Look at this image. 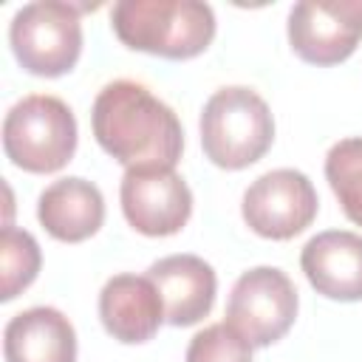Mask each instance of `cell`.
<instances>
[{
  "mask_svg": "<svg viewBox=\"0 0 362 362\" xmlns=\"http://www.w3.org/2000/svg\"><path fill=\"white\" fill-rule=\"evenodd\" d=\"M320 201L317 189L305 173L280 167L255 178L243 192V221L246 226L269 240H288L311 226Z\"/></svg>",
  "mask_w": 362,
  "mask_h": 362,
  "instance_id": "7",
  "label": "cell"
},
{
  "mask_svg": "<svg viewBox=\"0 0 362 362\" xmlns=\"http://www.w3.org/2000/svg\"><path fill=\"white\" fill-rule=\"evenodd\" d=\"M147 277L161 294L164 320L175 328L201 322L215 305L218 277L198 255H167L147 269Z\"/></svg>",
  "mask_w": 362,
  "mask_h": 362,
  "instance_id": "10",
  "label": "cell"
},
{
  "mask_svg": "<svg viewBox=\"0 0 362 362\" xmlns=\"http://www.w3.org/2000/svg\"><path fill=\"white\" fill-rule=\"evenodd\" d=\"M37 218L51 238L62 243H79L99 232L105 221V198L88 178L68 175L40 192Z\"/></svg>",
  "mask_w": 362,
  "mask_h": 362,
  "instance_id": "13",
  "label": "cell"
},
{
  "mask_svg": "<svg viewBox=\"0 0 362 362\" xmlns=\"http://www.w3.org/2000/svg\"><path fill=\"white\" fill-rule=\"evenodd\" d=\"M297 288L277 266L243 272L229 294L226 320L252 348H266L288 334L297 317Z\"/></svg>",
  "mask_w": 362,
  "mask_h": 362,
  "instance_id": "6",
  "label": "cell"
},
{
  "mask_svg": "<svg viewBox=\"0 0 362 362\" xmlns=\"http://www.w3.org/2000/svg\"><path fill=\"white\" fill-rule=\"evenodd\" d=\"M184 362H252V345L229 322H215L189 339Z\"/></svg>",
  "mask_w": 362,
  "mask_h": 362,
  "instance_id": "17",
  "label": "cell"
},
{
  "mask_svg": "<svg viewBox=\"0 0 362 362\" xmlns=\"http://www.w3.org/2000/svg\"><path fill=\"white\" fill-rule=\"evenodd\" d=\"M99 147L130 167H173L184 150V130L170 105L133 79L107 82L90 110Z\"/></svg>",
  "mask_w": 362,
  "mask_h": 362,
  "instance_id": "1",
  "label": "cell"
},
{
  "mask_svg": "<svg viewBox=\"0 0 362 362\" xmlns=\"http://www.w3.org/2000/svg\"><path fill=\"white\" fill-rule=\"evenodd\" d=\"M359 40L362 0H300L288 11V45L303 62H345Z\"/></svg>",
  "mask_w": 362,
  "mask_h": 362,
  "instance_id": "8",
  "label": "cell"
},
{
  "mask_svg": "<svg viewBox=\"0 0 362 362\" xmlns=\"http://www.w3.org/2000/svg\"><path fill=\"white\" fill-rule=\"evenodd\" d=\"M274 141V119L266 99L243 85L215 90L201 110L204 156L221 170H243L260 161Z\"/></svg>",
  "mask_w": 362,
  "mask_h": 362,
  "instance_id": "3",
  "label": "cell"
},
{
  "mask_svg": "<svg viewBox=\"0 0 362 362\" xmlns=\"http://www.w3.org/2000/svg\"><path fill=\"white\" fill-rule=\"evenodd\" d=\"M6 158L25 173H57L76 150L74 110L51 93H31L11 105L3 119Z\"/></svg>",
  "mask_w": 362,
  "mask_h": 362,
  "instance_id": "4",
  "label": "cell"
},
{
  "mask_svg": "<svg viewBox=\"0 0 362 362\" xmlns=\"http://www.w3.org/2000/svg\"><path fill=\"white\" fill-rule=\"evenodd\" d=\"M3 356L6 362H76V331L51 305L25 308L3 331Z\"/></svg>",
  "mask_w": 362,
  "mask_h": 362,
  "instance_id": "14",
  "label": "cell"
},
{
  "mask_svg": "<svg viewBox=\"0 0 362 362\" xmlns=\"http://www.w3.org/2000/svg\"><path fill=\"white\" fill-rule=\"evenodd\" d=\"M82 6L37 0L23 6L8 25V42L23 71L34 76H62L82 54Z\"/></svg>",
  "mask_w": 362,
  "mask_h": 362,
  "instance_id": "5",
  "label": "cell"
},
{
  "mask_svg": "<svg viewBox=\"0 0 362 362\" xmlns=\"http://www.w3.org/2000/svg\"><path fill=\"white\" fill-rule=\"evenodd\" d=\"M40 263H42V255L34 235L17 226H6L0 238V272H3L0 300L8 303L23 288H28L40 274Z\"/></svg>",
  "mask_w": 362,
  "mask_h": 362,
  "instance_id": "16",
  "label": "cell"
},
{
  "mask_svg": "<svg viewBox=\"0 0 362 362\" xmlns=\"http://www.w3.org/2000/svg\"><path fill=\"white\" fill-rule=\"evenodd\" d=\"M325 178L345 212V218L362 226V136L337 141L325 156Z\"/></svg>",
  "mask_w": 362,
  "mask_h": 362,
  "instance_id": "15",
  "label": "cell"
},
{
  "mask_svg": "<svg viewBox=\"0 0 362 362\" xmlns=\"http://www.w3.org/2000/svg\"><path fill=\"white\" fill-rule=\"evenodd\" d=\"M119 201L127 223L147 238L175 235L192 215V192L173 167L124 170Z\"/></svg>",
  "mask_w": 362,
  "mask_h": 362,
  "instance_id": "9",
  "label": "cell"
},
{
  "mask_svg": "<svg viewBox=\"0 0 362 362\" xmlns=\"http://www.w3.org/2000/svg\"><path fill=\"white\" fill-rule=\"evenodd\" d=\"M300 266L317 294L339 303L362 300V235L348 229L320 232L303 246Z\"/></svg>",
  "mask_w": 362,
  "mask_h": 362,
  "instance_id": "11",
  "label": "cell"
},
{
  "mask_svg": "<svg viewBox=\"0 0 362 362\" xmlns=\"http://www.w3.org/2000/svg\"><path fill=\"white\" fill-rule=\"evenodd\" d=\"M110 28L133 51L192 59L215 37V11L201 0H119L110 8Z\"/></svg>",
  "mask_w": 362,
  "mask_h": 362,
  "instance_id": "2",
  "label": "cell"
},
{
  "mask_svg": "<svg viewBox=\"0 0 362 362\" xmlns=\"http://www.w3.org/2000/svg\"><path fill=\"white\" fill-rule=\"evenodd\" d=\"M99 320L105 331L124 345L153 339L164 322V303L156 283L147 274L110 277L99 291Z\"/></svg>",
  "mask_w": 362,
  "mask_h": 362,
  "instance_id": "12",
  "label": "cell"
}]
</instances>
